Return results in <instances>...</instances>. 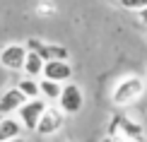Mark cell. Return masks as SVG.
<instances>
[{"label": "cell", "mask_w": 147, "mask_h": 142, "mask_svg": "<svg viewBox=\"0 0 147 142\" xmlns=\"http://www.w3.org/2000/svg\"><path fill=\"white\" fill-rule=\"evenodd\" d=\"M147 94V79L140 75H123L111 87V104L118 108L133 106Z\"/></svg>", "instance_id": "obj_1"}, {"label": "cell", "mask_w": 147, "mask_h": 142, "mask_svg": "<svg viewBox=\"0 0 147 142\" xmlns=\"http://www.w3.org/2000/svg\"><path fill=\"white\" fill-rule=\"evenodd\" d=\"M46 108H48V101H46V99H41V96L27 99V101L22 104V108L17 111V118H20V123L24 125V130H27V133H34Z\"/></svg>", "instance_id": "obj_2"}, {"label": "cell", "mask_w": 147, "mask_h": 142, "mask_svg": "<svg viewBox=\"0 0 147 142\" xmlns=\"http://www.w3.org/2000/svg\"><path fill=\"white\" fill-rule=\"evenodd\" d=\"M24 46H27L29 51H36L44 60H70L68 46L56 44V41H44V39L32 36V39H27V44H24Z\"/></svg>", "instance_id": "obj_3"}, {"label": "cell", "mask_w": 147, "mask_h": 142, "mask_svg": "<svg viewBox=\"0 0 147 142\" xmlns=\"http://www.w3.org/2000/svg\"><path fill=\"white\" fill-rule=\"evenodd\" d=\"M56 104H58V108L63 111L65 116H75L84 106V92L80 89L75 82H65L63 84V92H60V96H58Z\"/></svg>", "instance_id": "obj_4"}, {"label": "cell", "mask_w": 147, "mask_h": 142, "mask_svg": "<svg viewBox=\"0 0 147 142\" xmlns=\"http://www.w3.org/2000/svg\"><path fill=\"white\" fill-rule=\"evenodd\" d=\"M63 123H65V113L58 106H51L48 104V108L44 111V116H41V120H39V125H36L34 133L39 137H53V135H58L63 130Z\"/></svg>", "instance_id": "obj_5"}, {"label": "cell", "mask_w": 147, "mask_h": 142, "mask_svg": "<svg viewBox=\"0 0 147 142\" xmlns=\"http://www.w3.org/2000/svg\"><path fill=\"white\" fill-rule=\"evenodd\" d=\"M27 60V46L24 44H7L0 48V67L10 72H22Z\"/></svg>", "instance_id": "obj_6"}, {"label": "cell", "mask_w": 147, "mask_h": 142, "mask_svg": "<svg viewBox=\"0 0 147 142\" xmlns=\"http://www.w3.org/2000/svg\"><path fill=\"white\" fill-rule=\"evenodd\" d=\"M44 77L46 79H53V82H70L72 79V65L70 60H46L44 65Z\"/></svg>", "instance_id": "obj_7"}, {"label": "cell", "mask_w": 147, "mask_h": 142, "mask_svg": "<svg viewBox=\"0 0 147 142\" xmlns=\"http://www.w3.org/2000/svg\"><path fill=\"white\" fill-rule=\"evenodd\" d=\"M27 101V96L22 94L17 87H10L0 94V116H17V111L22 108V104Z\"/></svg>", "instance_id": "obj_8"}, {"label": "cell", "mask_w": 147, "mask_h": 142, "mask_svg": "<svg viewBox=\"0 0 147 142\" xmlns=\"http://www.w3.org/2000/svg\"><path fill=\"white\" fill-rule=\"evenodd\" d=\"M24 125L17 116H0V142H7L15 137H22Z\"/></svg>", "instance_id": "obj_9"}, {"label": "cell", "mask_w": 147, "mask_h": 142, "mask_svg": "<svg viewBox=\"0 0 147 142\" xmlns=\"http://www.w3.org/2000/svg\"><path fill=\"white\" fill-rule=\"evenodd\" d=\"M44 65H46V60L36 51H29L27 48V60H24V70H22L24 77H34V79L44 77Z\"/></svg>", "instance_id": "obj_10"}, {"label": "cell", "mask_w": 147, "mask_h": 142, "mask_svg": "<svg viewBox=\"0 0 147 142\" xmlns=\"http://www.w3.org/2000/svg\"><path fill=\"white\" fill-rule=\"evenodd\" d=\"M39 89H41V99H46V101L51 104V101H58L60 92H63V84H60V82H53V79L41 77V79H39Z\"/></svg>", "instance_id": "obj_11"}, {"label": "cell", "mask_w": 147, "mask_h": 142, "mask_svg": "<svg viewBox=\"0 0 147 142\" xmlns=\"http://www.w3.org/2000/svg\"><path fill=\"white\" fill-rule=\"evenodd\" d=\"M39 79H41V77H39ZM39 79H34V77H22V79H17V84H15V87L20 89L27 99H36V96H41Z\"/></svg>", "instance_id": "obj_12"}, {"label": "cell", "mask_w": 147, "mask_h": 142, "mask_svg": "<svg viewBox=\"0 0 147 142\" xmlns=\"http://www.w3.org/2000/svg\"><path fill=\"white\" fill-rule=\"evenodd\" d=\"M118 5L128 12H140L147 7V0H118Z\"/></svg>", "instance_id": "obj_13"}, {"label": "cell", "mask_w": 147, "mask_h": 142, "mask_svg": "<svg viewBox=\"0 0 147 142\" xmlns=\"http://www.w3.org/2000/svg\"><path fill=\"white\" fill-rule=\"evenodd\" d=\"M36 12H39L41 17H44V15H56L58 7H56V3H53V0H39V5H36Z\"/></svg>", "instance_id": "obj_14"}, {"label": "cell", "mask_w": 147, "mask_h": 142, "mask_svg": "<svg viewBox=\"0 0 147 142\" xmlns=\"http://www.w3.org/2000/svg\"><path fill=\"white\" fill-rule=\"evenodd\" d=\"M138 17H140V22H142V24H147V7H145V10H140V12H138Z\"/></svg>", "instance_id": "obj_15"}, {"label": "cell", "mask_w": 147, "mask_h": 142, "mask_svg": "<svg viewBox=\"0 0 147 142\" xmlns=\"http://www.w3.org/2000/svg\"><path fill=\"white\" fill-rule=\"evenodd\" d=\"M7 142H24L22 137H15V140H7Z\"/></svg>", "instance_id": "obj_16"}, {"label": "cell", "mask_w": 147, "mask_h": 142, "mask_svg": "<svg viewBox=\"0 0 147 142\" xmlns=\"http://www.w3.org/2000/svg\"><path fill=\"white\" fill-rule=\"evenodd\" d=\"M121 142H138V140H121Z\"/></svg>", "instance_id": "obj_17"}, {"label": "cell", "mask_w": 147, "mask_h": 142, "mask_svg": "<svg viewBox=\"0 0 147 142\" xmlns=\"http://www.w3.org/2000/svg\"><path fill=\"white\" fill-rule=\"evenodd\" d=\"M58 142H63V140H58Z\"/></svg>", "instance_id": "obj_18"}, {"label": "cell", "mask_w": 147, "mask_h": 142, "mask_svg": "<svg viewBox=\"0 0 147 142\" xmlns=\"http://www.w3.org/2000/svg\"><path fill=\"white\" fill-rule=\"evenodd\" d=\"M145 79H147V75H145Z\"/></svg>", "instance_id": "obj_19"}]
</instances>
